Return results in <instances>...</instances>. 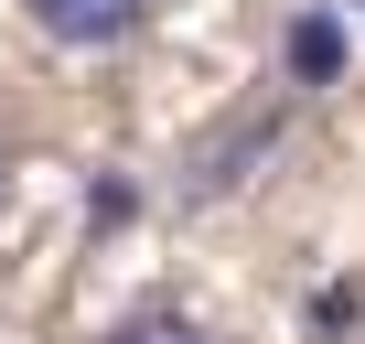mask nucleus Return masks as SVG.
Returning a JSON list of instances; mask_svg holds the SVG:
<instances>
[{"mask_svg": "<svg viewBox=\"0 0 365 344\" xmlns=\"http://www.w3.org/2000/svg\"><path fill=\"white\" fill-rule=\"evenodd\" d=\"M269 140H279V108H247L237 129H205V140H194V183H182V194H194V205H205V194H237L247 161H258Z\"/></svg>", "mask_w": 365, "mask_h": 344, "instance_id": "obj_1", "label": "nucleus"}, {"mask_svg": "<svg viewBox=\"0 0 365 344\" xmlns=\"http://www.w3.org/2000/svg\"><path fill=\"white\" fill-rule=\"evenodd\" d=\"M22 11H33V33L97 54V44H129V33L150 22V0H22Z\"/></svg>", "mask_w": 365, "mask_h": 344, "instance_id": "obj_2", "label": "nucleus"}, {"mask_svg": "<svg viewBox=\"0 0 365 344\" xmlns=\"http://www.w3.org/2000/svg\"><path fill=\"white\" fill-rule=\"evenodd\" d=\"M279 76H290V86H333V76H344V11H290Z\"/></svg>", "mask_w": 365, "mask_h": 344, "instance_id": "obj_3", "label": "nucleus"}, {"mask_svg": "<svg viewBox=\"0 0 365 344\" xmlns=\"http://www.w3.org/2000/svg\"><path fill=\"white\" fill-rule=\"evenodd\" d=\"M108 344H215V333H205L194 312H129V323H118Z\"/></svg>", "mask_w": 365, "mask_h": 344, "instance_id": "obj_4", "label": "nucleus"}, {"mask_svg": "<svg viewBox=\"0 0 365 344\" xmlns=\"http://www.w3.org/2000/svg\"><path fill=\"white\" fill-rule=\"evenodd\" d=\"M0 183H11V140H0Z\"/></svg>", "mask_w": 365, "mask_h": 344, "instance_id": "obj_5", "label": "nucleus"}]
</instances>
